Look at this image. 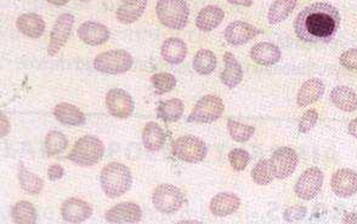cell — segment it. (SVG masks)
<instances>
[{
	"label": "cell",
	"mask_w": 357,
	"mask_h": 224,
	"mask_svg": "<svg viewBox=\"0 0 357 224\" xmlns=\"http://www.w3.org/2000/svg\"><path fill=\"white\" fill-rule=\"evenodd\" d=\"M341 26V14L327 3H315L300 11L294 21L297 37L305 43H330Z\"/></svg>",
	"instance_id": "6da1fadb"
},
{
	"label": "cell",
	"mask_w": 357,
	"mask_h": 224,
	"mask_svg": "<svg viewBox=\"0 0 357 224\" xmlns=\"http://www.w3.org/2000/svg\"><path fill=\"white\" fill-rule=\"evenodd\" d=\"M100 182L103 193L114 199L124 195L129 191L133 184V176L127 166L119 163H111L101 171Z\"/></svg>",
	"instance_id": "7a4b0ae2"
},
{
	"label": "cell",
	"mask_w": 357,
	"mask_h": 224,
	"mask_svg": "<svg viewBox=\"0 0 357 224\" xmlns=\"http://www.w3.org/2000/svg\"><path fill=\"white\" fill-rule=\"evenodd\" d=\"M105 154L103 141L92 135H87L78 139L73 150L68 154V159L79 166H92L98 164Z\"/></svg>",
	"instance_id": "3957f363"
},
{
	"label": "cell",
	"mask_w": 357,
	"mask_h": 224,
	"mask_svg": "<svg viewBox=\"0 0 357 224\" xmlns=\"http://www.w3.org/2000/svg\"><path fill=\"white\" fill-rule=\"evenodd\" d=\"M156 12L161 23L170 29L180 31L189 21V6L185 0H158Z\"/></svg>",
	"instance_id": "277c9868"
},
{
	"label": "cell",
	"mask_w": 357,
	"mask_h": 224,
	"mask_svg": "<svg viewBox=\"0 0 357 224\" xmlns=\"http://www.w3.org/2000/svg\"><path fill=\"white\" fill-rule=\"evenodd\" d=\"M133 67V57L125 50H109L94 59V68L106 74H122Z\"/></svg>",
	"instance_id": "5b68a950"
},
{
	"label": "cell",
	"mask_w": 357,
	"mask_h": 224,
	"mask_svg": "<svg viewBox=\"0 0 357 224\" xmlns=\"http://www.w3.org/2000/svg\"><path fill=\"white\" fill-rule=\"evenodd\" d=\"M208 147L206 142L196 136H183L176 139L173 144V154L178 160L196 164L206 158Z\"/></svg>",
	"instance_id": "8992f818"
},
{
	"label": "cell",
	"mask_w": 357,
	"mask_h": 224,
	"mask_svg": "<svg viewBox=\"0 0 357 224\" xmlns=\"http://www.w3.org/2000/svg\"><path fill=\"white\" fill-rule=\"evenodd\" d=\"M152 203L162 214H175L184 205V194L175 186L161 184L153 192Z\"/></svg>",
	"instance_id": "52a82bcc"
},
{
	"label": "cell",
	"mask_w": 357,
	"mask_h": 224,
	"mask_svg": "<svg viewBox=\"0 0 357 224\" xmlns=\"http://www.w3.org/2000/svg\"><path fill=\"white\" fill-rule=\"evenodd\" d=\"M225 104L222 98L215 95H207L197 102L192 113L189 114V123L211 124L222 117Z\"/></svg>",
	"instance_id": "ba28073f"
},
{
	"label": "cell",
	"mask_w": 357,
	"mask_h": 224,
	"mask_svg": "<svg viewBox=\"0 0 357 224\" xmlns=\"http://www.w3.org/2000/svg\"><path fill=\"white\" fill-rule=\"evenodd\" d=\"M298 154L289 147H282L271 156V167L274 175L278 180H285L291 176L298 166Z\"/></svg>",
	"instance_id": "9c48e42d"
},
{
	"label": "cell",
	"mask_w": 357,
	"mask_h": 224,
	"mask_svg": "<svg viewBox=\"0 0 357 224\" xmlns=\"http://www.w3.org/2000/svg\"><path fill=\"white\" fill-rule=\"evenodd\" d=\"M75 25V16L70 14H64L59 16L55 22L53 31L50 33V43L48 46V53L50 56H56L60 50L64 48L70 38L72 28Z\"/></svg>",
	"instance_id": "30bf717a"
},
{
	"label": "cell",
	"mask_w": 357,
	"mask_h": 224,
	"mask_svg": "<svg viewBox=\"0 0 357 224\" xmlns=\"http://www.w3.org/2000/svg\"><path fill=\"white\" fill-rule=\"evenodd\" d=\"M323 184V173L319 167H310L299 177L295 184V193L303 200L314 199Z\"/></svg>",
	"instance_id": "8fae6325"
},
{
	"label": "cell",
	"mask_w": 357,
	"mask_h": 224,
	"mask_svg": "<svg viewBox=\"0 0 357 224\" xmlns=\"http://www.w3.org/2000/svg\"><path fill=\"white\" fill-rule=\"evenodd\" d=\"M106 107L109 114L118 119L129 117L135 109V103L128 92L120 89L109 90L106 96Z\"/></svg>",
	"instance_id": "7c38bea8"
},
{
	"label": "cell",
	"mask_w": 357,
	"mask_h": 224,
	"mask_svg": "<svg viewBox=\"0 0 357 224\" xmlns=\"http://www.w3.org/2000/svg\"><path fill=\"white\" fill-rule=\"evenodd\" d=\"M259 34H261L260 29L243 21L233 22L225 29V39L235 46L248 43L249 40L254 39Z\"/></svg>",
	"instance_id": "4fadbf2b"
},
{
	"label": "cell",
	"mask_w": 357,
	"mask_h": 224,
	"mask_svg": "<svg viewBox=\"0 0 357 224\" xmlns=\"http://www.w3.org/2000/svg\"><path fill=\"white\" fill-rule=\"evenodd\" d=\"M105 217L111 223H137L142 217V211L137 204L120 203L109 208Z\"/></svg>",
	"instance_id": "5bb4252c"
},
{
	"label": "cell",
	"mask_w": 357,
	"mask_h": 224,
	"mask_svg": "<svg viewBox=\"0 0 357 224\" xmlns=\"http://www.w3.org/2000/svg\"><path fill=\"white\" fill-rule=\"evenodd\" d=\"M61 214L66 222L81 223L92 217V208L89 204L83 201L81 199L70 197L62 204Z\"/></svg>",
	"instance_id": "9a60e30c"
},
{
	"label": "cell",
	"mask_w": 357,
	"mask_h": 224,
	"mask_svg": "<svg viewBox=\"0 0 357 224\" xmlns=\"http://www.w3.org/2000/svg\"><path fill=\"white\" fill-rule=\"evenodd\" d=\"M78 37L81 38V42H84L88 45L98 46L109 40V28L103 23L88 21L81 23L78 28Z\"/></svg>",
	"instance_id": "2e32d148"
},
{
	"label": "cell",
	"mask_w": 357,
	"mask_h": 224,
	"mask_svg": "<svg viewBox=\"0 0 357 224\" xmlns=\"http://www.w3.org/2000/svg\"><path fill=\"white\" fill-rule=\"evenodd\" d=\"M330 186L338 197H352L357 192V173L347 169L338 170L332 177Z\"/></svg>",
	"instance_id": "e0dca14e"
},
{
	"label": "cell",
	"mask_w": 357,
	"mask_h": 224,
	"mask_svg": "<svg viewBox=\"0 0 357 224\" xmlns=\"http://www.w3.org/2000/svg\"><path fill=\"white\" fill-rule=\"evenodd\" d=\"M241 199L233 193H220L211 199V214L217 217H226L237 211Z\"/></svg>",
	"instance_id": "ac0fdd59"
},
{
	"label": "cell",
	"mask_w": 357,
	"mask_h": 224,
	"mask_svg": "<svg viewBox=\"0 0 357 224\" xmlns=\"http://www.w3.org/2000/svg\"><path fill=\"white\" fill-rule=\"evenodd\" d=\"M16 27L23 36L37 39L44 34L45 22L43 17L39 16L38 14L29 12V14H23L17 18Z\"/></svg>",
	"instance_id": "d6986e66"
},
{
	"label": "cell",
	"mask_w": 357,
	"mask_h": 224,
	"mask_svg": "<svg viewBox=\"0 0 357 224\" xmlns=\"http://www.w3.org/2000/svg\"><path fill=\"white\" fill-rule=\"evenodd\" d=\"M250 57L260 66H272L281 59V50L275 44H255L250 50Z\"/></svg>",
	"instance_id": "ffe728a7"
},
{
	"label": "cell",
	"mask_w": 357,
	"mask_h": 224,
	"mask_svg": "<svg viewBox=\"0 0 357 224\" xmlns=\"http://www.w3.org/2000/svg\"><path fill=\"white\" fill-rule=\"evenodd\" d=\"M325 94V85L317 78L308 79L298 92L297 103L299 107H306L308 104L319 100Z\"/></svg>",
	"instance_id": "44dd1931"
},
{
	"label": "cell",
	"mask_w": 357,
	"mask_h": 224,
	"mask_svg": "<svg viewBox=\"0 0 357 224\" xmlns=\"http://www.w3.org/2000/svg\"><path fill=\"white\" fill-rule=\"evenodd\" d=\"M224 64H225V70H222V75H220L222 84L228 86V89H233L242 81L243 70H242L241 64L235 57V55L231 53H226L224 55Z\"/></svg>",
	"instance_id": "7402d4cb"
},
{
	"label": "cell",
	"mask_w": 357,
	"mask_h": 224,
	"mask_svg": "<svg viewBox=\"0 0 357 224\" xmlns=\"http://www.w3.org/2000/svg\"><path fill=\"white\" fill-rule=\"evenodd\" d=\"M224 17H225V12L219 6H206L197 15L196 26L203 32H211L222 23Z\"/></svg>",
	"instance_id": "603a6c76"
},
{
	"label": "cell",
	"mask_w": 357,
	"mask_h": 224,
	"mask_svg": "<svg viewBox=\"0 0 357 224\" xmlns=\"http://www.w3.org/2000/svg\"><path fill=\"white\" fill-rule=\"evenodd\" d=\"M330 100L344 112H355L357 109V94L347 86H336L330 92Z\"/></svg>",
	"instance_id": "cb8c5ba5"
},
{
	"label": "cell",
	"mask_w": 357,
	"mask_h": 224,
	"mask_svg": "<svg viewBox=\"0 0 357 224\" xmlns=\"http://www.w3.org/2000/svg\"><path fill=\"white\" fill-rule=\"evenodd\" d=\"M54 115L60 123L70 126H81L85 124V115L76 106L70 103H60L54 109Z\"/></svg>",
	"instance_id": "d4e9b609"
},
{
	"label": "cell",
	"mask_w": 357,
	"mask_h": 224,
	"mask_svg": "<svg viewBox=\"0 0 357 224\" xmlns=\"http://www.w3.org/2000/svg\"><path fill=\"white\" fill-rule=\"evenodd\" d=\"M187 55L186 44L178 38H169L162 45V56L168 64H181Z\"/></svg>",
	"instance_id": "484cf974"
},
{
	"label": "cell",
	"mask_w": 357,
	"mask_h": 224,
	"mask_svg": "<svg viewBox=\"0 0 357 224\" xmlns=\"http://www.w3.org/2000/svg\"><path fill=\"white\" fill-rule=\"evenodd\" d=\"M146 8L147 0H135V1L127 3V4L123 3V5L119 6L116 11V17L120 23H124V25L134 23L144 15Z\"/></svg>",
	"instance_id": "4316f807"
},
{
	"label": "cell",
	"mask_w": 357,
	"mask_h": 224,
	"mask_svg": "<svg viewBox=\"0 0 357 224\" xmlns=\"http://www.w3.org/2000/svg\"><path fill=\"white\" fill-rule=\"evenodd\" d=\"M166 142V134L157 123H147L142 131V143L150 152H158L162 150Z\"/></svg>",
	"instance_id": "83f0119b"
},
{
	"label": "cell",
	"mask_w": 357,
	"mask_h": 224,
	"mask_svg": "<svg viewBox=\"0 0 357 224\" xmlns=\"http://www.w3.org/2000/svg\"><path fill=\"white\" fill-rule=\"evenodd\" d=\"M184 114V103L178 98H172L168 101L161 102L158 104L157 115L167 123L178 122Z\"/></svg>",
	"instance_id": "f1b7e54d"
},
{
	"label": "cell",
	"mask_w": 357,
	"mask_h": 224,
	"mask_svg": "<svg viewBox=\"0 0 357 224\" xmlns=\"http://www.w3.org/2000/svg\"><path fill=\"white\" fill-rule=\"evenodd\" d=\"M297 6V0H275L270 6L267 20L270 25H277L285 21Z\"/></svg>",
	"instance_id": "f546056e"
},
{
	"label": "cell",
	"mask_w": 357,
	"mask_h": 224,
	"mask_svg": "<svg viewBox=\"0 0 357 224\" xmlns=\"http://www.w3.org/2000/svg\"><path fill=\"white\" fill-rule=\"evenodd\" d=\"M194 70L200 75H209L215 70L217 66V56L211 50H200L194 59Z\"/></svg>",
	"instance_id": "4dcf8cb0"
},
{
	"label": "cell",
	"mask_w": 357,
	"mask_h": 224,
	"mask_svg": "<svg viewBox=\"0 0 357 224\" xmlns=\"http://www.w3.org/2000/svg\"><path fill=\"white\" fill-rule=\"evenodd\" d=\"M11 217L15 223L33 224L37 222V211L32 204L20 201L11 210Z\"/></svg>",
	"instance_id": "1f68e13d"
},
{
	"label": "cell",
	"mask_w": 357,
	"mask_h": 224,
	"mask_svg": "<svg viewBox=\"0 0 357 224\" xmlns=\"http://www.w3.org/2000/svg\"><path fill=\"white\" fill-rule=\"evenodd\" d=\"M18 181H20L22 189L25 192H27L28 194L37 195L43 189V180L39 178L37 175H34L32 172L26 170L23 166H21L20 171H18Z\"/></svg>",
	"instance_id": "d6a6232c"
},
{
	"label": "cell",
	"mask_w": 357,
	"mask_h": 224,
	"mask_svg": "<svg viewBox=\"0 0 357 224\" xmlns=\"http://www.w3.org/2000/svg\"><path fill=\"white\" fill-rule=\"evenodd\" d=\"M67 139L59 131H50L45 137V150L50 156L59 155L67 148Z\"/></svg>",
	"instance_id": "836d02e7"
},
{
	"label": "cell",
	"mask_w": 357,
	"mask_h": 224,
	"mask_svg": "<svg viewBox=\"0 0 357 224\" xmlns=\"http://www.w3.org/2000/svg\"><path fill=\"white\" fill-rule=\"evenodd\" d=\"M274 177L275 175L271 167L270 160H260L252 171V178L259 186L270 184Z\"/></svg>",
	"instance_id": "e575fe53"
},
{
	"label": "cell",
	"mask_w": 357,
	"mask_h": 224,
	"mask_svg": "<svg viewBox=\"0 0 357 224\" xmlns=\"http://www.w3.org/2000/svg\"><path fill=\"white\" fill-rule=\"evenodd\" d=\"M228 134L235 139L236 142H247L250 137H253L255 132V128L249 125L238 123L235 120H228Z\"/></svg>",
	"instance_id": "d590c367"
},
{
	"label": "cell",
	"mask_w": 357,
	"mask_h": 224,
	"mask_svg": "<svg viewBox=\"0 0 357 224\" xmlns=\"http://www.w3.org/2000/svg\"><path fill=\"white\" fill-rule=\"evenodd\" d=\"M151 83L152 85L155 86V89L161 94L169 92L176 86L175 76L169 73H157V74L152 75Z\"/></svg>",
	"instance_id": "8d00e7d4"
},
{
	"label": "cell",
	"mask_w": 357,
	"mask_h": 224,
	"mask_svg": "<svg viewBox=\"0 0 357 224\" xmlns=\"http://www.w3.org/2000/svg\"><path fill=\"white\" fill-rule=\"evenodd\" d=\"M228 160L233 167V170L243 171L248 166L250 161V155L248 152L244 150H233L228 154Z\"/></svg>",
	"instance_id": "74e56055"
},
{
	"label": "cell",
	"mask_w": 357,
	"mask_h": 224,
	"mask_svg": "<svg viewBox=\"0 0 357 224\" xmlns=\"http://www.w3.org/2000/svg\"><path fill=\"white\" fill-rule=\"evenodd\" d=\"M317 120H319V113L316 112L315 109H310L308 112L304 113L302 120L299 123V132L308 134L315 128Z\"/></svg>",
	"instance_id": "f35d334b"
},
{
	"label": "cell",
	"mask_w": 357,
	"mask_h": 224,
	"mask_svg": "<svg viewBox=\"0 0 357 224\" xmlns=\"http://www.w3.org/2000/svg\"><path fill=\"white\" fill-rule=\"evenodd\" d=\"M306 214V208L303 206H292V208H287L283 214V219L286 222H298L302 221Z\"/></svg>",
	"instance_id": "ab89813d"
},
{
	"label": "cell",
	"mask_w": 357,
	"mask_h": 224,
	"mask_svg": "<svg viewBox=\"0 0 357 224\" xmlns=\"http://www.w3.org/2000/svg\"><path fill=\"white\" fill-rule=\"evenodd\" d=\"M341 64L347 70H357V48H350L341 55Z\"/></svg>",
	"instance_id": "60d3db41"
},
{
	"label": "cell",
	"mask_w": 357,
	"mask_h": 224,
	"mask_svg": "<svg viewBox=\"0 0 357 224\" xmlns=\"http://www.w3.org/2000/svg\"><path fill=\"white\" fill-rule=\"evenodd\" d=\"M64 173H65V170H64V167L59 165V164L50 166L49 170H48V177H49L50 181L60 180L61 177L64 176Z\"/></svg>",
	"instance_id": "b9f144b4"
},
{
	"label": "cell",
	"mask_w": 357,
	"mask_h": 224,
	"mask_svg": "<svg viewBox=\"0 0 357 224\" xmlns=\"http://www.w3.org/2000/svg\"><path fill=\"white\" fill-rule=\"evenodd\" d=\"M10 131V124L4 115H1V136H5Z\"/></svg>",
	"instance_id": "7bdbcfd3"
},
{
	"label": "cell",
	"mask_w": 357,
	"mask_h": 224,
	"mask_svg": "<svg viewBox=\"0 0 357 224\" xmlns=\"http://www.w3.org/2000/svg\"><path fill=\"white\" fill-rule=\"evenodd\" d=\"M347 131H349V134L354 136V137H356L357 139V117L356 119H354L352 123L349 124V126H347Z\"/></svg>",
	"instance_id": "ee69618b"
},
{
	"label": "cell",
	"mask_w": 357,
	"mask_h": 224,
	"mask_svg": "<svg viewBox=\"0 0 357 224\" xmlns=\"http://www.w3.org/2000/svg\"><path fill=\"white\" fill-rule=\"evenodd\" d=\"M230 4H235V5H242V6H248L252 5L253 4V0H228Z\"/></svg>",
	"instance_id": "f6af8a7d"
},
{
	"label": "cell",
	"mask_w": 357,
	"mask_h": 224,
	"mask_svg": "<svg viewBox=\"0 0 357 224\" xmlns=\"http://www.w3.org/2000/svg\"><path fill=\"white\" fill-rule=\"evenodd\" d=\"M344 223H357V214H347L343 219Z\"/></svg>",
	"instance_id": "bcb514c9"
},
{
	"label": "cell",
	"mask_w": 357,
	"mask_h": 224,
	"mask_svg": "<svg viewBox=\"0 0 357 224\" xmlns=\"http://www.w3.org/2000/svg\"><path fill=\"white\" fill-rule=\"evenodd\" d=\"M47 1H49L50 4H54V5H66L70 0H47Z\"/></svg>",
	"instance_id": "7dc6e473"
},
{
	"label": "cell",
	"mask_w": 357,
	"mask_h": 224,
	"mask_svg": "<svg viewBox=\"0 0 357 224\" xmlns=\"http://www.w3.org/2000/svg\"><path fill=\"white\" fill-rule=\"evenodd\" d=\"M124 4H127V3H131V1H135V0H122Z\"/></svg>",
	"instance_id": "c3c4849f"
},
{
	"label": "cell",
	"mask_w": 357,
	"mask_h": 224,
	"mask_svg": "<svg viewBox=\"0 0 357 224\" xmlns=\"http://www.w3.org/2000/svg\"><path fill=\"white\" fill-rule=\"evenodd\" d=\"M81 1H90V0H81Z\"/></svg>",
	"instance_id": "681fc988"
}]
</instances>
